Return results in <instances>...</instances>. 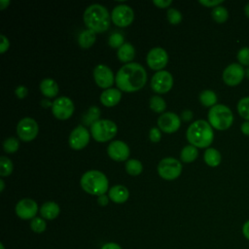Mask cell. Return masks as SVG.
Here are the masks:
<instances>
[{
	"label": "cell",
	"mask_w": 249,
	"mask_h": 249,
	"mask_svg": "<svg viewBox=\"0 0 249 249\" xmlns=\"http://www.w3.org/2000/svg\"><path fill=\"white\" fill-rule=\"evenodd\" d=\"M245 70L239 63H231L223 71V81L230 87L237 86L244 78Z\"/></svg>",
	"instance_id": "obj_12"
},
{
	"label": "cell",
	"mask_w": 249,
	"mask_h": 249,
	"mask_svg": "<svg viewBox=\"0 0 249 249\" xmlns=\"http://www.w3.org/2000/svg\"><path fill=\"white\" fill-rule=\"evenodd\" d=\"M198 155L197 148L193 145H187L185 146L180 154V158L184 162H192L194 161Z\"/></svg>",
	"instance_id": "obj_27"
},
{
	"label": "cell",
	"mask_w": 249,
	"mask_h": 249,
	"mask_svg": "<svg viewBox=\"0 0 249 249\" xmlns=\"http://www.w3.org/2000/svg\"><path fill=\"white\" fill-rule=\"evenodd\" d=\"M108 201H109V196H108L107 195H105V194L99 196L98 198H97V202H98V204L101 205V206L107 205V204H108Z\"/></svg>",
	"instance_id": "obj_44"
},
{
	"label": "cell",
	"mask_w": 249,
	"mask_h": 249,
	"mask_svg": "<svg viewBox=\"0 0 249 249\" xmlns=\"http://www.w3.org/2000/svg\"><path fill=\"white\" fill-rule=\"evenodd\" d=\"M233 122V115L231 110L224 104H216L209 109L208 123L212 127L225 130L228 129Z\"/></svg>",
	"instance_id": "obj_5"
},
{
	"label": "cell",
	"mask_w": 249,
	"mask_h": 249,
	"mask_svg": "<svg viewBox=\"0 0 249 249\" xmlns=\"http://www.w3.org/2000/svg\"><path fill=\"white\" fill-rule=\"evenodd\" d=\"M167 19L171 24H177L182 20V14L174 8H169L167 10Z\"/></svg>",
	"instance_id": "obj_36"
},
{
	"label": "cell",
	"mask_w": 249,
	"mask_h": 249,
	"mask_svg": "<svg viewBox=\"0 0 249 249\" xmlns=\"http://www.w3.org/2000/svg\"><path fill=\"white\" fill-rule=\"evenodd\" d=\"M101 249H122V247L115 242H108V243H105L101 247Z\"/></svg>",
	"instance_id": "obj_46"
},
{
	"label": "cell",
	"mask_w": 249,
	"mask_h": 249,
	"mask_svg": "<svg viewBox=\"0 0 249 249\" xmlns=\"http://www.w3.org/2000/svg\"><path fill=\"white\" fill-rule=\"evenodd\" d=\"M181 117L184 121H190L193 118V113L191 110H185L182 112Z\"/></svg>",
	"instance_id": "obj_47"
},
{
	"label": "cell",
	"mask_w": 249,
	"mask_h": 249,
	"mask_svg": "<svg viewBox=\"0 0 249 249\" xmlns=\"http://www.w3.org/2000/svg\"><path fill=\"white\" fill-rule=\"evenodd\" d=\"M84 22L93 32H104L109 28L110 16L107 9L100 4H91L84 12Z\"/></svg>",
	"instance_id": "obj_2"
},
{
	"label": "cell",
	"mask_w": 249,
	"mask_h": 249,
	"mask_svg": "<svg viewBox=\"0 0 249 249\" xmlns=\"http://www.w3.org/2000/svg\"><path fill=\"white\" fill-rule=\"evenodd\" d=\"M93 78L98 87L102 89H110L113 85L115 77L112 70L104 64H98L93 69Z\"/></svg>",
	"instance_id": "obj_13"
},
{
	"label": "cell",
	"mask_w": 249,
	"mask_h": 249,
	"mask_svg": "<svg viewBox=\"0 0 249 249\" xmlns=\"http://www.w3.org/2000/svg\"><path fill=\"white\" fill-rule=\"evenodd\" d=\"M240 129H241L243 134L249 135V121H246V122L242 123V124L240 126Z\"/></svg>",
	"instance_id": "obj_48"
},
{
	"label": "cell",
	"mask_w": 249,
	"mask_h": 249,
	"mask_svg": "<svg viewBox=\"0 0 249 249\" xmlns=\"http://www.w3.org/2000/svg\"><path fill=\"white\" fill-rule=\"evenodd\" d=\"M149 137L152 142H159L161 138L160 130L158 127H152L149 132Z\"/></svg>",
	"instance_id": "obj_39"
},
{
	"label": "cell",
	"mask_w": 249,
	"mask_h": 249,
	"mask_svg": "<svg viewBox=\"0 0 249 249\" xmlns=\"http://www.w3.org/2000/svg\"><path fill=\"white\" fill-rule=\"evenodd\" d=\"M40 90L47 97H54L58 92V86L52 78H45L40 83Z\"/></svg>",
	"instance_id": "obj_22"
},
{
	"label": "cell",
	"mask_w": 249,
	"mask_h": 249,
	"mask_svg": "<svg viewBox=\"0 0 249 249\" xmlns=\"http://www.w3.org/2000/svg\"><path fill=\"white\" fill-rule=\"evenodd\" d=\"M108 43L109 45L112 47V48H121L124 42V36L119 33V32H116V33H113L110 37H109V40H108Z\"/></svg>",
	"instance_id": "obj_37"
},
{
	"label": "cell",
	"mask_w": 249,
	"mask_h": 249,
	"mask_svg": "<svg viewBox=\"0 0 249 249\" xmlns=\"http://www.w3.org/2000/svg\"><path fill=\"white\" fill-rule=\"evenodd\" d=\"M1 39V43H0V53H4L9 49V40L5 35H1L0 36Z\"/></svg>",
	"instance_id": "obj_42"
},
{
	"label": "cell",
	"mask_w": 249,
	"mask_h": 249,
	"mask_svg": "<svg viewBox=\"0 0 249 249\" xmlns=\"http://www.w3.org/2000/svg\"><path fill=\"white\" fill-rule=\"evenodd\" d=\"M199 101L206 107H213L217 102V95L211 89H204L199 93Z\"/></svg>",
	"instance_id": "obj_26"
},
{
	"label": "cell",
	"mask_w": 249,
	"mask_h": 249,
	"mask_svg": "<svg viewBox=\"0 0 249 249\" xmlns=\"http://www.w3.org/2000/svg\"><path fill=\"white\" fill-rule=\"evenodd\" d=\"M41 104H42L44 107H48V106H51V107H52V105H53V102H51L50 100H46V99H43V100H42V102H41Z\"/></svg>",
	"instance_id": "obj_50"
},
{
	"label": "cell",
	"mask_w": 249,
	"mask_h": 249,
	"mask_svg": "<svg viewBox=\"0 0 249 249\" xmlns=\"http://www.w3.org/2000/svg\"><path fill=\"white\" fill-rule=\"evenodd\" d=\"M108 179L99 170H89L81 178V186L89 195L101 196L108 191Z\"/></svg>",
	"instance_id": "obj_4"
},
{
	"label": "cell",
	"mask_w": 249,
	"mask_h": 249,
	"mask_svg": "<svg viewBox=\"0 0 249 249\" xmlns=\"http://www.w3.org/2000/svg\"><path fill=\"white\" fill-rule=\"evenodd\" d=\"M30 228L34 232L41 233V232L45 231V230L47 228V224H46V221L43 218L35 217L30 222Z\"/></svg>",
	"instance_id": "obj_34"
},
{
	"label": "cell",
	"mask_w": 249,
	"mask_h": 249,
	"mask_svg": "<svg viewBox=\"0 0 249 249\" xmlns=\"http://www.w3.org/2000/svg\"><path fill=\"white\" fill-rule=\"evenodd\" d=\"M180 118L173 112H166L158 119L159 127L166 133L175 132L180 127Z\"/></svg>",
	"instance_id": "obj_17"
},
{
	"label": "cell",
	"mask_w": 249,
	"mask_h": 249,
	"mask_svg": "<svg viewBox=\"0 0 249 249\" xmlns=\"http://www.w3.org/2000/svg\"><path fill=\"white\" fill-rule=\"evenodd\" d=\"M245 76H246L247 79H249V67H247V68L245 69Z\"/></svg>",
	"instance_id": "obj_53"
},
{
	"label": "cell",
	"mask_w": 249,
	"mask_h": 249,
	"mask_svg": "<svg viewBox=\"0 0 249 249\" xmlns=\"http://www.w3.org/2000/svg\"><path fill=\"white\" fill-rule=\"evenodd\" d=\"M142 163L138 160L131 159L125 162V170L130 175H138L142 172Z\"/></svg>",
	"instance_id": "obj_29"
},
{
	"label": "cell",
	"mask_w": 249,
	"mask_h": 249,
	"mask_svg": "<svg viewBox=\"0 0 249 249\" xmlns=\"http://www.w3.org/2000/svg\"><path fill=\"white\" fill-rule=\"evenodd\" d=\"M59 206L54 201H47L42 204L40 208V214L47 220H53L59 214Z\"/></svg>",
	"instance_id": "obj_21"
},
{
	"label": "cell",
	"mask_w": 249,
	"mask_h": 249,
	"mask_svg": "<svg viewBox=\"0 0 249 249\" xmlns=\"http://www.w3.org/2000/svg\"><path fill=\"white\" fill-rule=\"evenodd\" d=\"M181 171L182 164L174 158H164L158 164V172L165 180L176 179L181 174Z\"/></svg>",
	"instance_id": "obj_7"
},
{
	"label": "cell",
	"mask_w": 249,
	"mask_h": 249,
	"mask_svg": "<svg viewBox=\"0 0 249 249\" xmlns=\"http://www.w3.org/2000/svg\"><path fill=\"white\" fill-rule=\"evenodd\" d=\"M19 147V142L15 137H9L4 140L3 142V148L6 153H14L18 151Z\"/></svg>",
	"instance_id": "obj_35"
},
{
	"label": "cell",
	"mask_w": 249,
	"mask_h": 249,
	"mask_svg": "<svg viewBox=\"0 0 249 249\" xmlns=\"http://www.w3.org/2000/svg\"><path fill=\"white\" fill-rule=\"evenodd\" d=\"M128 190L123 185H115L109 190V198L116 203H123L127 200Z\"/></svg>",
	"instance_id": "obj_20"
},
{
	"label": "cell",
	"mask_w": 249,
	"mask_h": 249,
	"mask_svg": "<svg viewBox=\"0 0 249 249\" xmlns=\"http://www.w3.org/2000/svg\"><path fill=\"white\" fill-rule=\"evenodd\" d=\"M135 50L134 47L130 43H124L121 48L118 49V58L123 62L131 61L134 57Z\"/></svg>",
	"instance_id": "obj_23"
},
{
	"label": "cell",
	"mask_w": 249,
	"mask_h": 249,
	"mask_svg": "<svg viewBox=\"0 0 249 249\" xmlns=\"http://www.w3.org/2000/svg\"><path fill=\"white\" fill-rule=\"evenodd\" d=\"M237 112L241 118L249 121V96L242 97L238 101Z\"/></svg>",
	"instance_id": "obj_31"
},
{
	"label": "cell",
	"mask_w": 249,
	"mask_h": 249,
	"mask_svg": "<svg viewBox=\"0 0 249 249\" xmlns=\"http://www.w3.org/2000/svg\"><path fill=\"white\" fill-rule=\"evenodd\" d=\"M10 4L9 0H0V9L4 10L6 8V6H8Z\"/></svg>",
	"instance_id": "obj_49"
},
{
	"label": "cell",
	"mask_w": 249,
	"mask_h": 249,
	"mask_svg": "<svg viewBox=\"0 0 249 249\" xmlns=\"http://www.w3.org/2000/svg\"><path fill=\"white\" fill-rule=\"evenodd\" d=\"M237 60L241 65L249 66V48L248 47H243L241 48L237 54H236Z\"/></svg>",
	"instance_id": "obj_38"
},
{
	"label": "cell",
	"mask_w": 249,
	"mask_h": 249,
	"mask_svg": "<svg viewBox=\"0 0 249 249\" xmlns=\"http://www.w3.org/2000/svg\"><path fill=\"white\" fill-rule=\"evenodd\" d=\"M0 247H1V249H4V245H3V244H2V243H1V244H0Z\"/></svg>",
	"instance_id": "obj_54"
},
{
	"label": "cell",
	"mask_w": 249,
	"mask_h": 249,
	"mask_svg": "<svg viewBox=\"0 0 249 249\" xmlns=\"http://www.w3.org/2000/svg\"><path fill=\"white\" fill-rule=\"evenodd\" d=\"M203 159L207 165L215 167L220 164L222 158H221V154L218 150H216L215 148H207L204 152Z\"/></svg>",
	"instance_id": "obj_24"
},
{
	"label": "cell",
	"mask_w": 249,
	"mask_h": 249,
	"mask_svg": "<svg viewBox=\"0 0 249 249\" xmlns=\"http://www.w3.org/2000/svg\"><path fill=\"white\" fill-rule=\"evenodd\" d=\"M244 12H245V15L249 18V3H247L244 7Z\"/></svg>",
	"instance_id": "obj_51"
},
{
	"label": "cell",
	"mask_w": 249,
	"mask_h": 249,
	"mask_svg": "<svg viewBox=\"0 0 249 249\" xmlns=\"http://www.w3.org/2000/svg\"><path fill=\"white\" fill-rule=\"evenodd\" d=\"M117 87L124 91H135L144 87L147 73L144 67L137 62H128L123 65L115 77Z\"/></svg>",
	"instance_id": "obj_1"
},
{
	"label": "cell",
	"mask_w": 249,
	"mask_h": 249,
	"mask_svg": "<svg viewBox=\"0 0 249 249\" xmlns=\"http://www.w3.org/2000/svg\"><path fill=\"white\" fill-rule=\"evenodd\" d=\"M186 136L191 145L197 148H206L212 143L214 132L208 122L197 120L189 125Z\"/></svg>",
	"instance_id": "obj_3"
},
{
	"label": "cell",
	"mask_w": 249,
	"mask_h": 249,
	"mask_svg": "<svg viewBox=\"0 0 249 249\" xmlns=\"http://www.w3.org/2000/svg\"><path fill=\"white\" fill-rule=\"evenodd\" d=\"M148 65L155 70L162 69L168 60V55L165 50L160 47H155L151 49L146 57Z\"/></svg>",
	"instance_id": "obj_14"
},
{
	"label": "cell",
	"mask_w": 249,
	"mask_h": 249,
	"mask_svg": "<svg viewBox=\"0 0 249 249\" xmlns=\"http://www.w3.org/2000/svg\"><path fill=\"white\" fill-rule=\"evenodd\" d=\"M211 15H212L213 19L218 23L225 22L229 18V12L223 6H217V7L213 8Z\"/></svg>",
	"instance_id": "obj_28"
},
{
	"label": "cell",
	"mask_w": 249,
	"mask_h": 249,
	"mask_svg": "<svg viewBox=\"0 0 249 249\" xmlns=\"http://www.w3.org/2000/svg\"><path fill=\"white\" fill-rule=\"evenodd\" d=\"M38 130V124L34 119L29 117L21 119L17 125V132L18 137L25 142L33 140L37 136Z\"/></svg>",
	"instance_id": "obj_8"
},
{
	"label": "cell",
	"mask_w": 249,
	"mask_h": 249,
	"mask_svg": "<svg viewBox=\"0 0 249 249\" xmlns=\"http://www.w3.org/2000/svg\"><path fill=\"white\" fill-rule=\"evenodd\" d=\"M15 210L20 219L29 220L35 218L38 212V205L31 198H22L17 203Z\"/></svg>",
	"instance_id": "obj_16"
},
{
	"label": "cell",
	"mask_w": 249,
	"mask_h": 249,
	"mask_svg": "<svg viewBox=\"0 0 249 249\" xmlns=\"http://www.w3.org/2000/svg\"><path fill=\"white\" fill-rule=\"evenodd\" d=\"M52 112L53 116L59 120L70 118L74 112V104L67 96H60L53 101Z\"/></svg>",
	"instance_id": "obj_9"
},
{
	"label": "cell",
	"mask_w": 249,
	"mask_h": 249,
	"mask_svg": "<svg viewBox=\"0 0 249 249\" xmlns=\"http://www.w3.org/2000/svg\"><path fill=\"white\" fill-rule=\"evenodd\" d=\"M166 104L165 101L163 100L162 97L159 96V95H153L150 99V108L157 113H160L163 112V110L165 109Z\"/></svg>",
	"instance_id": "obj_30"
},
{
	"label": "cell",
	"mask_w": 249,
	"mask_h": 249,
	"mask_svg": "<svg viewBox=\"0 0 249 249\" xmlns=\"http://www.w3.org/2000/svg\"><path fill=\"white\" fill-rule=\"evenodd\" d=\"M4 187H5V185H4V181H3L2 179H0V191H1V192L4 190Z\"/></svg>",
	"instance_id": "obj_52"
},
{
	"label": "cell",
	"mask_w": 249,
	"mask_h": 249,
	"mask_svg": "<svg viewBox=\"0 0 249 249\" xmlns=\"http://www.w3.org/2000/svg\"><path fill=\"white\" fill-rule=\"evenodd\" d=\"M242 234L246 239L249 240V220L246 221L242 226Z\"/></svg>",
	"instance_id": "obj_45"
},
{
	"label": "cell",
	"mask_w": 249,
	"mask_h": 249,
	"mask_svg": "<svg viewBox=\"0 0 249 249\" xmlns=\"http://www.w3.org/2000/svg\"><path fill=\"white\" fill-rule=\"evenodd\" d=\"M107 153L112 160L122 161L128 158L130 151L128 146L124 141L114 140L108 145Z\"/></svg>",
	"instance_id": "obj_18"
},
{
	"label": "cell",
	"mask_w": 249,
	"mask_h": 249,
	"mask_svg": "<svg viewBox=\"0 0 249 249\" xmlns=\"http://www.w3.org/2000/svg\"><path fill=\"white\" fill-rule=\"evenodd\" d=\"M89 141V132L84 125L76 126L69 135V145L74 150H81Z\"/></svg>",
	"instance_id": "obj_15"
},
{
	"label": "cell",
	"mask_w": 249,
	"mask_h": 249,
	"mask_svg": "<svg viewBox=\"0 0 249 249\" xmlns=\"http://www.w3.org/2000/svg\"><path fill=\"white\" fill-rule=\"evenodd\" d=\"M198 2L203 6L215 8L217 6H220V4L223 3V0H199Z\"/></svg>",
	"instance_id": "obj_41"
},
{
	"label": "cell",
	"mask_w": 249,
	"mask_h": 249,
	"mask_svg": "<svg viewBox=\"0 0 249 249\" xmlns=\"http://www.w3.org/2000/svg\"><path fill=\"white\" fill-rule=\"evenodd\" d=\"M122 97V92L118 89L110 88L105 89L100 95V101L105 106H114L119 103Z\"/></svg>",
	"instance_id": "obj_19"
},
{
	"label": "cell",
	"mask_w": 249,
	"mask_h": 249,
	"mask_svg": "<svg viewBox=\"0 0 249 249\" xmlns=\"http://www.w3.org/2000/svg\"><path fill=\"white\" fill-rule=\"evenodd\" d=\"M94 42H95V32H93L90 29L83 30L78 37V43L83 49H88L91 47V45Z\"/></svg>",
	"instance_id": "obj_25"
},
{
	"label": "cell",
	"mask_w": 249,
	"mask_h": 249,
	"mask_svg": "<svg viewBox=\"0 0 249 249\" xmlns=\"http://www.w3.org/2000/svg\"><path fill=\"white\" fill-rule=\"evenodd\" d=\"M13 162L7 157L2 156L0 158V175L1 176H8L13 171Z\"/></svg>",
	"instance_id": "obj_32"
},
{
	"label": "cell",
	"mask_w": 249,
	"mask_h": 249,
	"mask_svg": "<svg viewBox=\"0 0 249 249\" xmlns=\"http://www.w3.org/2000/svg\"><path fill=\"white\" fill-rule=\"evenodd\" d=\"M173 85L172 75L165 70L156 72L151 79V87L158 93L167 92Z\"/></svg>",
	"instance_id": "obj_11"
},
{
	"label": "cell",
	"mask_w": 249,
	"mask_h": 249,
	"mask_svg": "<svg viewBox=\"0 0 249 249\" xmlns=\"http://www.w3.org/2000/svg\"><path fill=\"white\" fill-rule=\"evenodd\" d=\"M171 0H154L153 3L159 8H165L171 4Z\"/></svg>",
	"instance_id": "obj_43"
},
{
	"label": "cell",
	"mask_w": 249,
	"mask_h": 249,
	"mask_svg": "<svg viewBox=\"0 0 249 249\" xmlns=\"http://www.w3.org/2000/svg\"><path fill=\"white\" fill-rule=\"evenodd\" d=\"M111 18L116 25L124 27L132 22L134 18V13L129 6L121 4L114 7L111 13Z\"/></svg>",
	"instance_id": "obj_10"
},
{
	"label": "cell",
	"mask_w": 249,
	"mask_h": 249,
	"mask_svg": "<svg viewBox=\"0 0 249 249\" xmlns=\"http://www.w3.org/2000/svg\"><path fill=\"white\" fill-rule=\"evenodd\" d=\"M100 115V110L97 106H91L88 112V114L84 118V123L88 124H92L94 122L98 121V117Z\"/></svg>",
	"instance_id": "obj_33"
},
{
	"label": "cell",
	"mask_w": 249,
	"mask_h": 249,
	"mask_svg": "<svg viewBox=\"0 0 249 249\" xmlns=\"http://www.w3.org/2000/svg\"><path fill=\"white\" fill-rule=\"evenodd\" d=\"M15 93H16V95L18 96V97H19V98H23V97H25L26 95H27V93H28V89H27V88L26 87H24V86H18L17 88H16V89H15Z\"/></svg>",
	"instance_id": "obj_40"
},
{
	"label": "cell",
	"mask_w": 249,
	"mask_h": 249,
	"mask_svg": "<svg viewBox=\"0 0 249 249\" xmlns=\"http://www.w3.org/2000/svg\"><path fill=\"white\" fill-rule=\"evenodd\" d=\"M117 131V124L111 120L101 119L90 125L91 135L97 142H106L112 139L116 135Z\"/></svg>",
	"instance_id": "obj_6"
}]
</instances>
